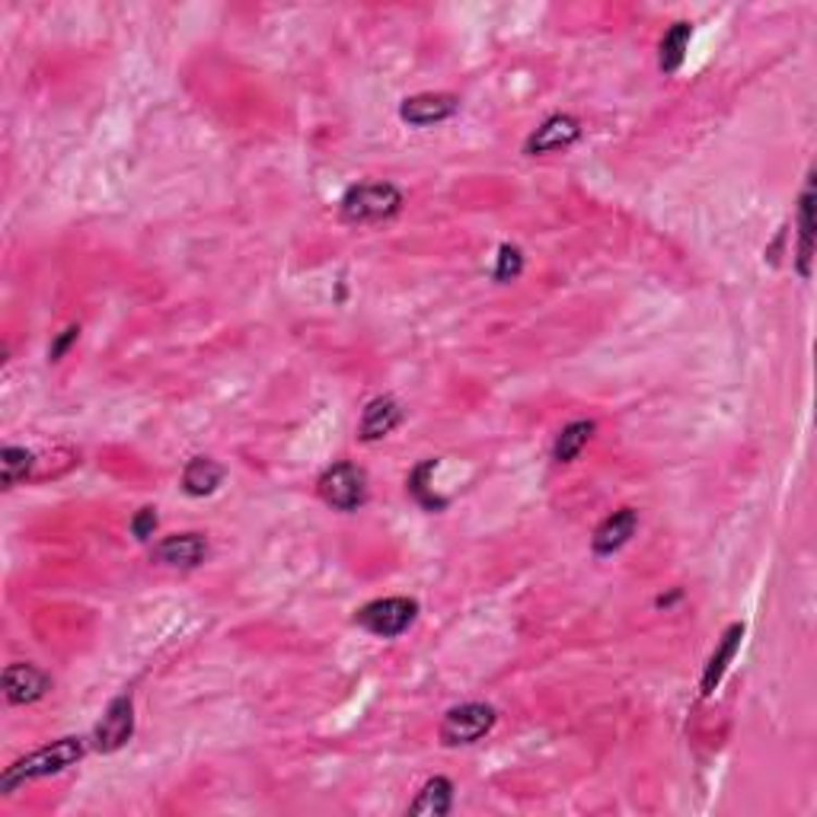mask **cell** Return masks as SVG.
<instances>
[{
	"label": "cell",
	"mask_w": 817,
	"mask_h": 817,
	"mask_svg": "<svg viewBox=\"0 0 817 817\" xmlns=\"http://www.w3.org/2000/svg\"><path fill=\"white\" fill-rule=\"evenodd\" d=\"M84 751H87L84 738H61V741H54L49 747H39V751L26 754L23 760H16L13 767H7V772L0 776V792L10 795V792H16L20 785H26L33 779L64 772V769L74 767L84 757Z\"/></svg>",
	"instance_id": "1"
},
{
	"label": "cell",
	"mask_w": 817,
	"mask_h": 817,
	"mask_svg": "<svg viewBox=\"0 0 817 817\" xmlns=\"http://www.w3.org/2000/svg\"><path fill=\"white\" fill-rule=\"evenodd\" d=\"M338 208L348 224H374L399 214L403 193L393 183H358L342 195Z\"/></svg>",
	"instance_id": "2"
},
{
	"label": "cell",
	"mask_w": 817,
	"mask_h": 817,
	"mask_svg": "<svg viewBox=\"0 0 817 817\" xmlns=\"http://www.w3.org/2000/svg\"><path fill=\"white\" fill-rule=\"evenodd\" d=\"M317 488H320V498H323L330 508L348 515V511H358V508L368 502V473H364L358 463L342 460V463H333V467L320 476Z\"/></svg>",
	"instance_id": "3"
},
{
	"label": "cell",
	"mask_w": 817,
	"mask_h": 817,
	"mask_svg": "<svg viewBox=\"0 0 817 817\" xmlns=\"http://www.w3.org/2000/svg\"><path fill=\"white\" fill-rule=\"evenodd\" d=\"M416 617H419V604L412 597H381V601L364 604L355 614V623L368 629L371 635L396 639L416 623Z\"/></svg>",
	"instance_id": "4"
},
{
	"label": "cell",
	"mask_w": 817,
	"mask_h": 817,
	"mask_svg": "<svg viewBox=\"0 0 817 817\" xmlns=\"http://www.w3.org/2000/svg\"><path fill=\"white\" fill-rule=\"evenodd\" d=\"M498 721V713L488 703H463L454 706L444 721H441V741L447 747H463V744H476L485 738Z\"/></svg>",
	"instance_id": "5"
},
{
	"label": "cell",
	"mask_w": 817,
	"mask_h": 817,
	"mask_svg": "<svg viewBox=\"0 0 817 817\" xmlns=\"http://www.w3.org/2000/svg\"><path fill=\"white\" fill-rule=\"evenodd\" d=\"M132 734H135V703L132 696H115L94 731V744L102 754H115L132 741Z\"/></svg>",
	"instance_id": "6"
},
{
	"label": "cell",
	"mask_w": 817,
	"mask_h": 817,
	"mask_svg": "<svg viewBox=\"0 0 817 817\" xmlns=\"http://www.w3.org/2000/svg\"><path fill=\"white\" fill-rule=\"evenodd\" d=\"M49 690L51 677L42 668H36V665L16 661V665H7V671H3V693H7V700L13 706L39 703Z\"/></svg>",
	"instance_id": "7"
},
{
	"label": "cell",
	"mask_w": 817,
	"mask_h": 817,
	"mask_svg": "<svg viewBox=\"0 0 817 817\" xmlns=\"http://www.w3.org/2000/svg\"><path fill=\"white\" fill-rule=\"evenodd\" d=\"M460 99L454 94H419V97L403 99L399 106V119L416 125V128H429L437 122H447L450 115H457Z\"/></svg>",
	"instance_id": "8"
},
{
	"label": "cell",
	"mask_w": 817,
	"mask_h": 817,
	"mask_svg": "<svg viewBox=\"0 0 817 817\" xmlns=\"http://www.w3.org/2000/svg\"><path fill=\"white\" fill-rule=\"evenodd\" d=\"M208 556V540L201 533H173L153 546V559L170 569H195Z\"/></svg>",
	"instance_id": "9"
},
{
	"label": "cell",
	"mask_w": 817,
	"mask_h": 817,
	"mask_svg": "<svg viewBox=\"0 0 817 817\" xmlns=\"http://www.w3.org/2000/svg\"><path fill=\"white\" fill-rule=\"evenodd\" d=\"M581 138V125L572 115H553L546 119L528 141H524V153L540 157V153H553V150H566Z\"/></svg>",
	"instance_id": "10"
},
{
	"label": "cell",
	"mask_w": 817,
	"mask_h": 817,
	"mask_svg": "<svg viewBox=\"0 0 817 817\" xmlns=\"http://www.w3.org/2000/svg\"><path fill=\"white\" fill-rule=\"evenodd\" d=\"M403 422V406L393 399V396H374L364 412H361V422H358V437L361 441H381L386 434L393 432L396 425Z\"/></svg>",
	"instance_id": "11"
},
{
	"label": "cell",
	"mask_w": 817,
	"mask_h": 817,
	"mask_svg": "<svg viewBox=\"0 0 817 817\" xmlns=\"http://www.w3.org/2000/svg\"><path fill=\"white\" fill-rule=\"evenodd\" d=\"M635 528H639V515L632 508L614 511L601 528L594 530V536H591L594 553L597 556H614L617 549H623L626 543H629V536L635 533Z\"/></svg>",
	"instance_id": "12"
},
{
	"label": "cell",
	"mask_w": 817,
	"mask_h": 817,
	"mask_svg": "<svg viewBox=\"0 0 817 817\" xmlns=\"http://www.w3.org/2000/svg\"><path fill=\"white\" fill-rule=\"evenodd\" d=\"M741 639H744V623H731L725 629L719 648L713 652V658H709V665H706V671H703V696H713V693H716V686L721 683L728 665L734 661V655H738V648H741Z\"/></svg>",
	"instance_id": "13"
},
{
	"label": "cell",
	"mask_w": 817,
	"mask_h": 817,
	"mask_svg": "<svg viewBox=\"0 0 817 817\" xmlns=\"http://www.w3.org/2000/svg\"><path fill=\"white\" fill-rule=\"evenodd\" d=\"M454 805V782L444 776H434L422 785V792L416 795V802L406 808L409 815H425V817H444Z\"/></svg>",
	"instance_id": "14"
},
{
	"label": "cell",
	"mask_w": 817,
	"mask_h": 817,
	"mask_svg": "<svg viewBox=\"0 0 817 817\" xmlns=\"http://www.w3.org/2000/svg\"><path fill=\"white\" fill-rule=\"evenodd\" d=\"M812 252H815V186L808 183L799 198V272L802 278L812 275Z\"/></svg>",
	"instance_id": "15"
},
{
	"label": "cell",
	"mask_w": 817,
	"mask_h": 817,
	"mask_svg": "<svg viewBox=\"0 0 817 817\" xmlns=\"http://www.w3.org/2000/svg\"><path fill=\"white\" fill-rule=\"evenodd\" d=\"M221 482H224V467L214 463L211 457H193L183 470V488L193 498H205V495L218 492Z\"/></svg>",
	"instance_id": "16"
},
{
	"label": "cell",
	"mask_w": 817,
	"mask_h": 817,
	"mask_svg": "<svg viewBox=\"0 0 817 817\" xmlns=\"http://www.w3.org/2000/svg\"><path fill=\"white\" fill-rule=\"evenodd\" d=\"M690 39H693V26L690 23H673L671 29L665 33L661 39V54H658V64L665 74H673L680 71L683 58H686V49H690Z\"/></svg>",
	"instance_id": "17"
},
{
	"label": "cell",
	"mask_w": 817,
	"mask_h": 817,
	"mask_svg": "<svg viewBox=\"0 0 817 817\" xmlns=\"http://www.w3.org/2000/svg\"><path fill=\"white\" fill-rule=\"evenodd\" d=\"M591 434H594V422H572V425H566L562 432L556 434V441H553V460L556 463H572L578 454L584 450V444L591 441Z\"/></svg>",
	"instance_id": "18"
},
{
	"label": "cell",
	"mask_w": 817,
	"mask_h": 817,
	"mask_svg": "<svg viewBox=\"0 0 817 817\" xmlns=\"http://www.w3.org/2000/svg\"><path fill=\"white\" fill-rule=\"evenodd\" d=\"M33 467H36V454L26 450V447H16V444H7L0 450V473H3V485L13 488L20 482H26L33 476Z\"/></svg>",
	"instance_id": "19"
},
{
	"label": "cell",
	"mask_w": 817,
	"mask_h": 817,
	"mask_svg": "<svg viewBox=\"0 0 817 817\" xmlns=\"http://www.w3.org/2000/svg\"><path fill=\"white\" fill-rule=\"evenodd\" d=\"M434 467H437V460H425L422 467H416L412 476H409V492L416 495V502H419L422 508L441 511V508L447 505V498H437L434 492H429V473H432Z\"/></svg>",
	"instance_id": "20"
},
{
	"label": "cell",
	"mask_w": 817,
	"mask_h": 817,
	"mask_svg": "<svg viewBox=\"0 0 817 817\" xmlns=\"http://www.w3.org/2000/svg\"><path fill=\"white\" fill-rule=\"evenodd\" d=\"M524 269V256L518 246H502L498 249V265H495V282H515Z\"/></svg>",
	"instance_id": "21"
},
{
	"label": "cell",
	"mask_w": 817,
	"mask_h": 817,
	"mask_svg": "<svg viewBox=\"0 0 817 817\" xmlns=\"http://www.w3.org/2000/svg\"><path fill=\"white\" fill-rule=\"evenodd\" d=\"M153 530H157V511H153V508H141V511L132 518V533H135L138 540H150Z\"/></svg>",
	"instance_id": "22"
},
{
	"label": "cell",
	"mask_w": 817,
	"mask_h": 817,
	"mask_svg": "<svg viewBox=\"0 0 817 817\" xmlns=\"http://www.w3.org/2000/svg\"><path fill=\"white\" fill-rule=\"evenodd\" d=\"M77 336H81V330H77V326H71V330H64V333H61V336H58V342H54V345H51V351H49V358H51V361H61V355H64V351H67V345H71V342H74V338H77Z\"/></svg>",
	"instance_id": "23"
}]
</instances>
